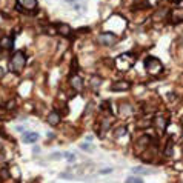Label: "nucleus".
<instances>
[{"mask_svg": "<svg viewBox=\"0 0 183 183\" xmlns=\"http://www.w3.org/2000/svg\"><path fill=\"white\" fill-rule=\"evenodd\" d=\"M18 8H25V9H36L37 8V0H17Z\"/></svg>", "mask_w": 183, "mask_h": 183, "instance_id": "6", "label": "nucleus"}, {"mask_svg": "<svg viewBox=\"0 0 183 183\" xmlns=\"http://www.w3.org/2000/svg\"><path fill=\"white\" fill-rule=\"evenodd\" d=\"M125 183H143V179L139 175H129Z\"/></svg>", "mask_w": 183, "mask_h": 183, "instance_id": "15", "label": "nucleus"}, {"mask_svg": "<svg viewBox=\"0 0 183 183\" xmlns=\"http://www.w3.org/2000/svg\"><path fill=\"white\" fill-rule=\"evenodd\" d=\"M131 171H132V174H135V175H149V174L155 172V171H151V169L143 168V166H135V168H132Z\"/></svg>", "mask_w": 183, "mask_h": 183, "instance_id": "10", "label": "nucleus"}, {"mask_svg": "<svg viewBox=\"0 0 183 183\" xmlns=\"http://www.w3.org/2000/svg\"><path fill=\"white\" fill-rule=\"evenodd\" d=\"M62 155H63L62 152H54V154L49 155V159H51V160H58V159H62Z\"/></svg>", "mask_w": 183, "mask_h": 183, "instance_id": "20", "label": "nucleus"}, {"mask_svg": "<svg viewBox=\"0 0 183 183\" xmlns=\"http://www.w3.org/2000/svg\"><path fill=\"white\" fill-rule=\"evenodd\" d=\"M89 111H92V103H88V105H86V111H85V115H88V114H89Z\"/></svg>", "mask_w": 183, "mask_h": 183, "instance_id": "22", "label": "nucleus"}, {"mask_svg": "<svg viewBox=\"0 0 183 183\" xmlns=\"http://www.w3.org/2000/svg\"><path fill=\"white\" fill-rule=\"evenodd\" d=\"M66 3H75V2H79V0H65Z\"/></svg>", "mask_w": 183, "mask_h": 183, "instance_id": "24", "label": "nucleus"}, {"mask_svg": "<svg viewBox=\"0 0 183 183\" xmlns=\"http://www.w3.org/2000/svg\"><path fill=\"white\" fill-rule=\"evenodd\" d=\"M55 33L57 34H60V36H69L71 34V26L69 25H66V23H58L57 26H55Z\"/></svg>", "mask_w": 183, "mask_h": 183, "instance_id": "5", "label": "nucleus"}, {"mask_svg": "<svg viewBox=\"0 0 183 183\" xmlns=\"http://www.w3.org/2000/svg\"><path fill=\"white\" fill-rule=\"evenodd\" d=\"M154 125L160 129V131H165L166 126H168V120H166L163 115H159V117H155V119H154Z\"/></svg>", "mask_w": 183, "mask_h": 183, "instance_id": "9", "label": "nucleus"}, {"mask_svg": "<svg viewBox=\"0 0 183 183\" xmlns=\"http://www.w3.org/2000/svg\"><path fill=\"white\" fill-rule=\"evenodd\" d=\"M80 149H83V151H86V152H92V151H94V146L86 142V143H82V145H80Z\"/></svg>", "mask_w": 183, "mask_h": 183, "instance_id": "17", "label": "nucleus"}, {"mask_svg": "<svg viewBox=\"0 0 183 183\" xmlns=\"http://www.w3.org/2000/svg\"><path fill=\"white\" fill-rule=\"evenodd\" d=\"M69 83H71V86H73V89H75V91H82L83 89V80H82V77L80 75H73L71 79H69Z\"/></svg>", "mask_w": 183, "mask_h": 183, "instance_id": "4", "label": "nucleus"}, {"mask_svg": "<svg viewBox=\"0 0 183 183\" xmlns=\"http://www.w3.org/2000/svg\"><path fill=\"white\" fill-rule=\"evenodd\" d=\"M129 88H131V83L129 82H117V83H114L111 86L112 91H128Z\"/></svg>", "mask_w": 183, "mask_h": 183, "instance_id": "8", "label": "nucleus"}, {"mask_svg": "<svg viewBox=\"0 0 183 183\" xmlns=\"http://www.w3.org/2000/svg\"><path fill=\"white\" fill-rule=\"evenodd\" d=\"M145 68L151 74H160L163 71V66H162L160 60L155 58V57H148L146 60H145Z\"/></svg>", "mask_w": 183, "mask_h": 183, "instance_id": "2", "label": "nucleus"}, {"mask_svg": "<svg viewBox=\"0 0 183 183\" xmlns=\"http://www.w3.org/2000/svg\"><path fill=\"white\" fill-rule=\"evenodd\" d=\"M112 171H114L112 168H105V169H100V171H99V174H100V175H105V174H111Z\"/></svg>", "mask_w": 183, "mask_h": 183, "instance_id": "19", "label": "nucleus"}, {"mask_svg": "<svg viewBox=\"0 0 183 183\" xmlns=\"http://www.w3.org/2000/svg\"><path fill=\"white\" fill-rule=\"evenodd\" d=\"M38 140V134L37 132H25L23 134V142L25 143H36Z\"/></svg>", "mask_w": 183, "mask_h": 183, "instance_id": "11", "label": "nucleus"}, {"mask_svg": "<svg viewBox=\"0 0 183 183\" xmlns=\"http://www.w3.org/2000/svg\"><path fill=\"white\" fill-rule=\"evenodd\" d=\"M63 155H65V159H66L69 163H74V162H75V154H74V152H65Z\"/></svg>", "mask_w": 183, "mask_h": 183, "instance_id": "16", "label": "nucleus"}, {"mask_svg": "<svg viewBox=\"0 0 183 183\" xmlns=\"http://www.w3.org/2000/svg\"><path fill=\"white\" fill-rule=\"evenodd\" d=\"M46 122H48V125H51V126H57V125L60 123V114H58L57 111L49 112V115H48Z\"/></svg>", "mask_w": 183, "mask_h": 183, "instance_id": "7", "label": "nucleus"}, {"mask_svg": "<svg viewBox=\"0 0 183 183\" xmlns=\"http://www.w3.org/2000/svg\"><path fill=\"white\" fill-rule=\"evenodd\" d=\"M3 74H5V71H3V69L0 68V77H3Z\"/></svg>", "mask_w": 183, "mask_h": 183, "instance_id": "26", "label": "nucleus"}, {"mask_svg": "<svg viewBox=\"0 0 183 183\" xmlns=\"http://www.w3.org/2000/svg\"><path fill=\"white\" fill-rule=\"evenodd\" d=\"M165 155L166 157H171V155H172V142H168L166 149H165Z\"/></svg>", "mask_w": 183, "mask_h": 183, "instance_id": "18", "label": "nucleus"}, {"mask_svg": "<svg viewBox=\"0 0 183 183\" xmlns=\"http://www.w3.org/2000/svg\"><path fill=\"white\" fill-rule=\"evenodd\" d=\"M126 132H128V128H126L125 125H122V126L114 129V137H115V139H120V137H123Z\"/></svg>", "mask_w": 183, "mask_h": 183, "instance_id": "13", "label": "nucleus"}, {"mask_svg": "<svg viewBox=\"0 0 183 183\" xmlns=\"http://www.w3.org/2000/svg\"><path fill=\"white\" fill-rule=\"evenodd\" d=\"M17 131H25V126H17Z\"/></svg>", "mask_w": 183, "mask_h": 183, "instance_id": "25", "label": "nucleus"}, {"mask_svg": "<svg viewBox=\"0 0 183 183\" xmlns=\"http://www.w3.org/2000/svg\"><path fill=\"white\" fill-rule=\"evenodd\" d=\"M14 106H16V102H14V100H13V102H9V103L6 105V108H8V109H14Z\"/></svg>", "mask_w": 183, "mask_h": 183, "instance_id": "23", "label": "nucleus"}, {"mask_svg": "<svg viewBox=\"0 0 183 183\" xmlns=\"http://www.w3.org/2000/svg\"><path fill=\"white\" fill-rule=\"evenodd\" d=\"M2 177H3V179H8V177H9L8 168H3V169H2Z\"/></svg>", "mask_w": 183, "mask_h": 183, "instance_id": "21", "label": "nucleus"}, {"mask_svg": "<svg viewBox=\"0 0 183 183\" xmlns=\"http://www.w3.org/2000/svg\"><path fill=\"white\" fill-rule=\"evenodd\" d=\"M0 48L2 49H9V48H13V38L8 36L2 37L0 38Z\"/></svg>", "mask_w": 183, "mask_h": 183, "instance_id": "12", "label": "nucleus"}, {"mask_svg": "<svg viewBox=\"0 0 183 183\" xmlns=\"http://www.w3.org/2000/svg\"><path fill=\"white\" fill-rule=\"evenodd\" d=\"M26 65V57L23 51H16L13 57H11V62H9V68L14 71V73H22V69L25 68Z\"/></svg>", "mask_w": 183, "mask_h": 183, "instance_id": "1", "label": "nucleus"}, {"mask_svg": "<svg viewBox=\"0 0 183 183\" xmlns=\"http://www.w3.org/2000/svg\"><path fill=\"white\" fill-rule=\"evenodd\" d=\"M99 42L102 45H105V46H112L117 42V36L112 34V33H103V34H100V37H99Z\"/></svg>", "mask_w": 183, "mask_h": 183, "instance_id": "3", "label": "nucleus"}, {"mask_svg": "<svg viewBox=\"0 0 183 183\" xmlns=\"http://www.w3.org/2000/svg\"><path fill=\"white\" fill-rule=\"evenodd\" d=\"M100 83H102V79H100L99 75H94V77H91V88L94 89V91H95V89H99Z\"/></svg>", "mask_w": 183, "mask_h": 183, "instance_id": "14", "label": "nucleus"}]
</instances>
